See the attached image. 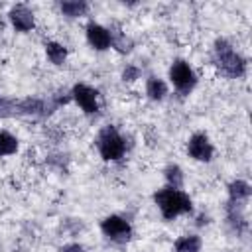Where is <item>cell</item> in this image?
Segmentation results:
<instances>
[{"label":"cell","instance_id":"9","mask_svg":"<svg viewBox=\"0 0 252 252\" xmlns=\"http://www.w3.org/2000/svg\"><path fill=\"white\" fill-rule=\"evenodd\" d=\"M87 39L94 49H108L110 43H112V37H110L108 30L98 26V24H89L87 26Z\"/></svg>","mask_w":252,"mask_h":252},{"label":"cell","instance_id":"11","mask_svg":"<svg viewBox=\"0 0 252 252\" xmlns=\"http://www.w3.org/2000/svg\"><path fill=\"white\" fill-rule=\"evenodd\" d=\"M146 93H148L150 98H154V100H161V98L167 94V87H165V83H163L161 79H158V77H150V79H148V85H146Z\"/></svg>","mask_w":252,"mask_h":252},{"label":"cell","instance_id":"14","mask_svg":"<svg viewBox=\"0 0 252 252\" xmlns=\"http://www.w3.org/2000/svg\"><path fill=\"white\" fill-rule=\"evenodd\" d=\"M18 150V140L10 132H0V156H12Z\"/></svg>","mask_w":252,"mask_h":252},{"label":"cell","instance_id":"16","mask_svg":"<svg viewBox=\"0 0 252 252\" xmlns=\"http://www.w3.org/2000/svg\"><path fill=\"white\" fill-rule=\"evenodd\" d=\"M165 179L169 181V187H173V189H179L183 185V175L177 165H169L165 169Z\"/></svg>","mask_w":252,"mask_h":252},{"label":"cell","instance_id":"7","mask_svg":"<svg viewBox=\"0 0 252 252\" xmlns=\"http://www.w3.org/2000/svg\"><path fill=\"white\" fill-rule=\"evenodd\" d=\"M187 150H189L191 158H195L199 161H209L211 156H213V146H211L209 138L205 134H201V132L191 136V140L187 144Z\"/></svg>","mask_w":252,"mask_h":252},{"label":"cell","instance_id":"15","mask_svg":"<svg viewBox=\"0 0 252 252\" xmlns=\"http://www.w3.org/2000/svg\"><path fill=\"white\" fill-rule=\"evenodd\" d=\"M87 2H61V10L65 16H71V18H77V16H83L87 12Z\"/></svg>","mask_w":252,"mask_h":252},{"label":"cell","instance_id":"13","mask_svg":"<svg viewBox=\"0 0 252 252\" xmlns=\"http://www.w3.org/2000/svg\"><path fill=\"white\" fill-rule=\"evenodd\" d=\"M45 53L51 59V63H55V65H61L67 57V49L57 41H47L45 43Z\"/></svg>","mask_w":252,"mask_h":252},{"label":"cell","instance_id":"5","mask_svg":"<svg viewBox=\"0 0 252 252\" xmlns=\"http://www.w3.org/2000/svg\"><path fill=\"white\" fill-rule=\"evenodd\" d=\"M102 232L106 238L114 240V242H128L130 240V234H132V228L130 224L122 219V217H116V215H110L102 220L100 224Z\"/></svg>","mask_w":252,"mask_h":252},{"label":"cell","instance_id":"1","mask_svg":"<svg viewBox=\"0 0 252 252\" xmlns=\"http://www.w3.org/2000/svg\"><path fill=\"white\" fill-rule=\"evenodd\" d=\"M154 201H156V205L159 207L163 219H175V217H179V215L191 211V199H189L183 191L173 189V187L159 189V191L154 195Z\"/></svg>","mask_w":252,"mask_h":252},{"label":"cell","instance_id":"8","mask_svg":"<svg viewBox=\"0 0 252 252\" xmlns=\"http://www.w3.org/2000/svg\"><path fill=\"white\" fill-rule=\"evenodd\" d=\"M10 22L14 24L16 30H20V32H30V30L33 28V14H32V10H30L28 6L18 4V6H14V8L10 10Z\"/></svg>","mask_w":252,"mask_h":252},{"label":"cell","instance_id":"3","mask_svg":"<svg viewBox=\"0 0 252 252\" xmlns=\"http://www.w3.org/2000/svg\"><path fill=\"white\" fill-rule=\"evenodd\" d=\"M98 152L104 159L108 161H114V159H120L126 152V144H124V138L118 134V130L114 126H106L100 130L98 134Z\"/></svg>","mask_w":252,"mask_h":252},{"label":"cell","instance_id":"10","mask_svg":"<svg viewBox=\"0 0 252 252\" xmlns=\"http://www.w3.org/2000/svg\"><path fill=\"white\" fill-rule=\"evenodd\" d=\"M228 193H230V203H246L250 197V185L242 179H236L230 183Z\"/></svg>","mask_w":252,"mask_h":252},{"label":"cell","instance_id":"2","mask_svg":"<svg viewBox=\"0 0 252 252\" xmlns=\"http://www.w3.org/2000/svg\"><path fill=\"white\" fill-rule=\"evenodd\" d=\"M215 57H217V65L220 67L222 73H226L228 77H242L246 63L244 59L232 49V45L224 39H219L215 43Z\"/></svg>","mask_w":252,"mask_h":252},{"label":"cell","instance_id":"12","mask_svg":"<svg viewBox=\"0 0 252 252\" xmlns=\"http://www.w3.org/2000/svg\"><path fill=\"white\" fill-rule=\"evenodd\" d=\"M201 250V238L197 234L181 236L175 242V252H199Z\"/></svg>","mask_w":252,"mask_h":252},{"label":"cell","instance_id":"18","mask_svg":"<svg viewBox=\"0 0 252 252\" xmlns=\"http://www.w3.org/2000/svg\"><path fill=\"white\" fill-rule=\"evenodd\" d=\"M61 252H85V250H83L79 244H67V246L61 250Z\"/></svg>","mask_w":252,"mask_h":252},{"label":"cell","instance_id":"17","mask_svg":"<svg viewBox=\"0 0 252 252\" xmlns=\"http://www.w3.org/2000/svg\"><path fill=\"white\" fill-rule=\"evenodd\" d=\"M138 75H140V71L136 67H126L124 73H122L124 81H134V79H138Z\"/></svg>","mask_w":252,"mask_h":252},{"label":"cell","instance_id":"6","mask_svg":"<svg viewBox=\"0 0 252 252\" xmlns=\"http://www.w3.org/2000/svg\"><path fill=\"white\" fill-rule=\"evenodd\" d=\"M96 91L87 87V85H75L73 87V98L77 100V104L87 112V114H93L98 110V102H96Z\"/></svg>","mask_w":252,"mask_h":252},{"label":"cell","instance_id":"4","mask_svg":"<svg viewBox=\"0 0 252 252\" xmlns=\"http://www.w3.org/2000/svg\"><path fill=\"white\" fill-rule=\"evenodd\" d=\"M169 79H171L173 87H175L181 94H187V93L195 87V83H197L193 69H191L185 61H181V59L171 65V69H169Z\"/></svg>","mask_w":252,"mask_h":252}]
</instances>
